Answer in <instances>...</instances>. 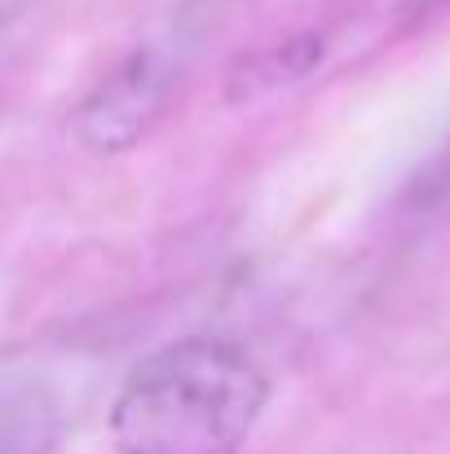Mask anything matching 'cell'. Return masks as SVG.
I'll use <instances>...</instances> for the list:
<instances>
[{"mask_svg":"<svg viewBox=\"0 0 450 454\" xmlns=\"http://www.w3.org/2000/svg\"><path fill=\"white\" fill-rule=\"evenodd\" d=\"M322 35H292V40H283V44H274V49H265V53H252L248 62H239L234 67V75H230V98L234 102H248V98H261V93H270V89H279V84H292L300 75H309L318 62H322Z\"/></svg>","mask_w":450,"mask_h":454,"instance_id":"cell-4","label":"cell"},{"mask_svg":"<svg viewBox=\"0 0 450 454\" xmlns=\"http://www.w3.org/2000/svg\"><path fill=\"white\" fill-rule=\"evenodd\" d=\"M181 84V49L172 40L138 44L75 106V142L89 154H129L168 115Z\"/></svg>","mask_w":450,"mask_h":454,"instance_id":"cell-2","label":"cell"},{"mask_svg":"<svg viewBox=\"0 0 450 454\" xmlns=\"http://www.w3.org/2000/svg\"><path fill=\"white\" fill-rule=\"evenodd\" d=\"M450 194V146L429 159V168L411 181V190H407V199L415 203V207H433V203H442Z\"/></svg>","mask_w":450,"mask_h":454,"instance_id":"cell-5","label":"cell"},{"mask_svg":"<svg viewBox=\"0 0 450 454\" xmlns=\"http://www.w3.org/2000/svg\"><path fill=\"white\" fill-rule=\"evenodd\" d=\"M62 406L49 380L27 366H0V454H53Z\"/></svg>","mask_w":450,"mask_h":454,"instance_id":"cell-3","label":"cell"},{"mask_svg":"<svg viewBox=\"0 0 450 454\" xmlns=\"http://www.w3.org/2000/svg\"><path fill=\"white\" fill-rule=\"evenodd\" d=\"M270 397L257 357L217 335L142 357L111 402L115 454H239Z\"/></svg>","mask_w":450,"mask_h":454,"instance_id":"cell-1","label":"cell"}]
</instances>
